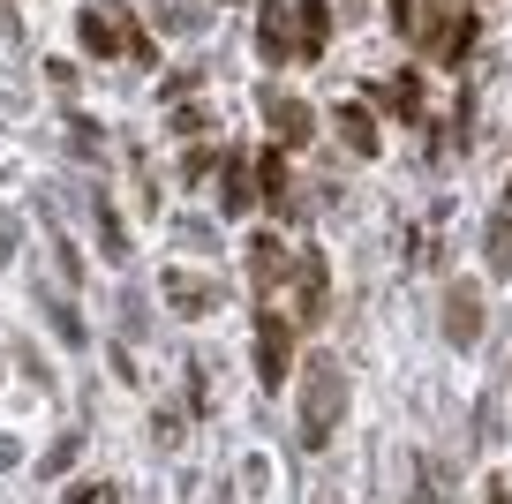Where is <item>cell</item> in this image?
I'll use <instances>...</instances> for the list:
<instances>
[{
  "instance_id": "8992f818",
  "label": "cell",
  "mask_w": 512,
  "mask_h": 504,
  "mask_svg": "<svg viewBox=\"0 0 512 504\" xmlns=\"http://www.w3.org/2000/svg\"><path fill=\"white\" fill-rule=\"evenodd\" d=\"M324 294H332V279H324V256H302V294H294V324H324Z\"/></svg>"
},
{
  "instance_id": "2e32d148",
  "label": "cell",
  "mask_w": 512,
  "mask_h": 504,
  "mask_svg": "<svg viewBox=\"0 0 512 504\" xmlns=\"http://www.w3.org/2000/svg\"><path fill=\"white\" fill-rule=\"evenodd\" d=\"M490 271L512 279V219H490Z\"/></svg>"
},
{
  "instance_id": "5bb4252c",
  "label": "cell",
  "mask_w": 512,
  "mask_h": 504,
  "mask_svg": "<svg viewBox=\"0 0 512 504\" xmlns=\"http://www.w3.org/2000/svg\"><path fill=\"white\" fill-rule=\"evenodd\" d=\"M377 98H384V106H392V113H422V83H415V76H400V83H384Z\"/></svg>"
},
{
  "instance_id": "4fadbf2b",
  "label": "cell",
  "mask_w": 512,
  "mask_h": 504,
  "mask_svg": "<svg viewBox=\"0 0 512 504\" xmlns=\"http://www.w3.org/2000/svg\"><path fill=\"white\" fill-rule=\"evenodd\" d=\"M249 204H256V196H249V174H241V166H226V174H219V211L234 219V211H249Z\"/></svg>"
},
{
  "instance_id": "5b68a950",
  "label": "cell",
  "mask_w": 512,
  "mask_h": 504,
  "mask_svg": "<svg viewBox=\"0 0 512 504\" xmlns=\"http://www.w3.org/2000/svg\"><path fill=\"white\" fill-rule=\"evenodd\" d=\"M264 121H272V136H279V143H287V151H294V143H309V128H317V113H309L302 98H287V91H264Z\"/></svg>"
},
{
  "instance_id": "e0dca14e",
  "label": "cell",
  "mask_w": 512,
  "mask_h": 504,
  "mask_svg": "<svg viewBox=\"0 0 512 504\" xmlns=\"http://www.w3.org/2000/svg\"><path fill=\"white\" fill-rule=\"evenodd\" d=\"M392 23H400V31H415V0H392Z\"/></svg>"
},
{
  "instance_id": "30bf717a",
  "label": "cell",
  "mask_w": 512,
  "mask_h": 504,
  "mask_svg": "<svg viewBox=\"0 0 512 504\" xmlns=\"http://www.w3.org/2000/svg\"><path fill=\"white\" fill-rule=\"evenodd\" d=\"M332 46V0H302V53Z\"/></svg>"
},
{
  "instance_id": "277c9868",
  "label": "cell",
  "mask_w": 512,
  "mask_h": 504,
  "mask_svg": "<svg viewBox=\"0 0 512 504\" xmlns=\"http://www.w3.org/2000/svg\"><path fill=\"white\" fill-rule=\"evenodd\" d=\"M445 339L452 347H475L482 339V294L475 286H445Z\"/></svg>"
},
{
  "instance_id": "ba28073f",
  "label": "cell",
  "mask_w": 512,
  "mask_h": 504,
  "mask_svg": "<svg viewBox=\"0 0 512 504\" xmlns=\"http://www.w3.org/2000/svg\"><path fill=\"white\" fill-rule=\"evenodd\" d=\"M249 279L264 286V294H272V286L287 279V249H279V234H264V241L249 249Z\"/></svg>"
},
{
  "instance_id": "7c38bea8",
  "label": "cell",
  "mask_w": 512,
  "mask_h": 504,
  "mask_svg": "<svg viewBox=\"0 0 512 504\" xmlns=\"http://www.w3.org/2000/svg\"><path fill=\"white\" fill-rule=\"evenodd\" d=\"M83 46L91 53H121V46H136V38H128L113 16H83Z\"/></svg>"
},
{
  "instance_id": "52a82bcc",
  "label": "cell",
  "mask_w": 512,
  "mask_h": 504,
  "mask_svg": "<svg viewBox=\"0 0 512 504\" xmlns=\"http://www.w3.org/2000/svg\"><path fill=\"white\" fill-rule=\"evenodd\" d=\"M256 189H264V204L279 211V219H287L294 211V181H287V151H264L256 158Z\"/></svg>"
},
{
  "instance_id": "8fae6325",
  "label": "cell",
  "mask_w": 512,
  "mask_h": 504,
  "mask_svg": "<svg viewBox=\"0 0 512 504\" xmlns=\"http://www.w3.org/2000/svg\"><path fill=\"white\" fill-rule=\"evenodd\" d=\"M166 301H174V309H211V301H219V294H211V286L204 279H189V271H166Z\"/></svg>"
},
{
  "instance_id": "9c48e42d",
  "label": "cell",
  "mask_w": 512,
  "mask_h": 504,
  "mask_svg": "<svg viewBox=\"0 0 512 504\" xmlns=\"http://www.w3.org/2000/svg\"><path fill=\"white\" fill-rule=\"evenodd\" d=\"M332 121H339V136H347L362 158H377V121H369V106H339Z\"/></svg>"
},
{
  "instance_id": "6da1fadb",
  "label": "cell",
  "mask_w": 512,
  "mask_h": 504,
  "mask_svg": "<svg viewBox=\"0 0 512 504\" xmlns=\"http://www.w3.org/2000/svg\"><path fill=\"white\" fill-rule=\"evenodd\" d=\"M294 407H302V444H309V452H324V444H332V429L347 422V369H339L332 354H317V362L302 369Z\"/></svg>"
},
{
  "instance_id": "7a4b0ae2",
  "label": "cell",
  "mask_w": 512,
  "mask_h": 504,
  "mask_svg": "<svg viewBox=\"0 0 512 504\" xmlns=\"http://www.w3.org/2000/svg\"><path fill=\"white\" fill-rule=\"evenodd\" d=\"M415 38L422 53H437V61H467V46H475V16H467V0H430V8H415Z\"/></svg>"
},
{
  "instance_id": "9a60e30c",
  "label": "cell",
  "mask_w": 512,
  "mask_h": 504,
  "mask_svg": "<svg viewBox=\"0 0 512 504\" xmlns=\"http://www.w3.org/2000/svg\"><path fill=\"white\" fill-rule=\"evenodd\" d=\"M264 53H287V8H279V0H264Z\"/></svg>"
},
{
  "instance_id": "ac0fdd59",
  "label": "cell",
  "mask_w": 512,
  "mask_h": 504,
  "mask_svg": "<svg viewBox=\"0 0 512 504\" xmlns=\"http://www.w3.org/2000/svg\"><path fill=\"white\" fill-rule=\"evenodd\" d=\"M76 504H113V489H76Z\"/></svg>"
},
{
  "instance_id": "3957f363",
  "label": "cell",
  "mask_w": 512,
  "mask_h": 504,
  "mask_svg": "<svg viewBox=\"0 0 512 504\" xmlns=\"http://www.w3.org/2000/svg\"><path fill=\"white\" fill-rule=\"evenodd\" d=\"M287 362H294L287 316L264 309V316H256V384H264V392H287Z\"/></svg>"
}]
</instances>
